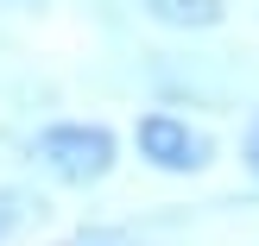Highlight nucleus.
<instances>
[{
    "label": "nucleus",
    "instance_id": "obj_1",
    "mask_svg": "<svg viewBox=\"0 0 259 246\" xmlns=\"http://www.w3.org/2000/svg\"><path fill=\"white\" fill-rule=\"evenodd\" d=\"M32 158L45 164L57 183H101V177L114 171V133L108 126L63 120V126H45V133H38Z\"/></svg>",
    "mask_w": 259,
    "mask_h": 246
},
{
    "label": "nucleus",
    "instance_id": "obj_3",
    "mask_svg": "<svg viewBox=\"0 0 259 246\" xmlns=\"http://www.w3.org/2000/svg\"><path fill=\"white\" fill-rule=\"evenodd\" d=\"M146 13L164 19V25H215L222 19V0H146Z\"/></svg>",
    "mask_w": 259,
    "mask_h": 246
},
{
    "label": "nucleus",
    "instance_id": "obj_5",
    "mask_svg": "<svg viewBox=\"0 0 259 246\" xmlns=\"http://www.w3.org/2000/svg\"><path fill=\"white\" fill-rule=\"evenodd\" d=\"M70 246H126V240H120V234H101V227H95V234H76Z\"/></svg>",
    "mask_w": 259,
    "mask_h": 246
},
{
    "label": "nucleus",
    "instance_id": "obj_2",
    "mask_svg": "<svg viewBox=\"0 0 259 246\" xmlns=\"http://www.w3.org/2000/svg\"><path fill=\"white\" fill-rule=\"evenodd\" d=\"M133 139H139V158L158 164V171L184 177V171H202V164H209V139H202L190 120H177V114H146Z\"/></svg>",
    "mask_w": 259,
    "mask_h": 246
},
{
    "label": "nucleus",
    "instance_id": "obj_4",
    "mask_svg": "<svg viewBox=\"0 0 259 246\" xmlns=\"http://www.w3.org/2000/svg\"><path fill=\"white\" fill-rule=\"evenodd\" d=\"M19 215H25V196H19V189H0V240L19 227Z\"/></svg>",
    "mask_w": 259,
    "mask_h": 246
},
{
    "label": "nucleus",
    "instance_id": "obj_7",
    "mask_svg": "<svg viewBox=\"0 0 259 246\" xmlns=\"http://www.w3.org/2000/svg\"><path fill=\"white\" fill-rule=\"evenodd\" d=\"M0 7H45V0H0Z\"/></svg>",
    "mask_w": 259,
    "mask_h": 246
},
{
    "label": "nucleus",
    "instance_id": "obj_6",
    "mask_svg": "<svg viewBox=\"0 0 259 246\" xmlns=\"http://www.w3.org/2000/svg\"><path fill=\"white\" fill-rule=\"evenodd\" d=\"M247 171H253V177H259V120H253V126H247Z\"/></svg>",
    "mask_w": 259,
    "mask_h": 246
}]
</instances>
